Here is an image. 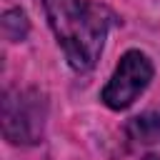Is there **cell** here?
Returning <instances> with one entry per match:
<instances>
[{"instance_id": "obj_1", "label": "cell", "mask_w": 160, "mask_h": 160, "mask_svg": "<svg viewBox=\"0 0 160 160\" xmlns=\"http://www.w3.org/2000/svg\"><path fill=\"white\" fill-rule=\"evenodd\" d=\"M48 22L72 70H90L105 45L110 12L90 0H42Z\"/></svg>"}, {"instance_id": "obj_2", "label": "cell", "mask_w": 160, "mask_h": 160, "mask_svg": "<svg viewBox=\"0 0 160 160\" xmlns=\"http://www.w3.org/2000/svg\"><path fill=\"white\" fill-rule=\"evenodd\" d=\"M150 80H152L150 58L140 50H128L120 58L108 85L102 88V102L110 110H125L138 100V95L150 85Z\"/></svg>"}, {"instance_id": "obj_3", "label": "cell", "mask_w": 160, "mask_h": 160, "mask_svg": "<svg viewBox=\"0 0 160 160\" xmlns=\"http://www.w3.org/2000/svg\"><path fill=\"white\" fill-rule=\"evenodd\" d=\"M2 125L10 142H38L42 132V112L32 92L5 95L2 102Z\"/></svg>"}, {"instance_id": "obj_4", "label": "cell", "mask_w": 160, "mask_h": 160, "mask_svg": "<svg viewBox=\"0 0 160 160\" xmlns=\"http://www.w3.org/2000/svg\"><path fill=\"white\" fill-rule=\"evenodd\" d=\"M128 135L135 142H155L160 140V115L158 112H145L130 120Z\"/></svg>"}]
</instances>
